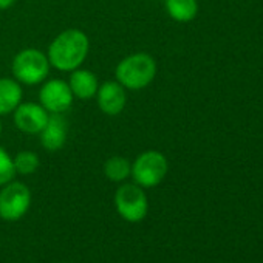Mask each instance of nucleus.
Here are the masks:
<instances>
[{
  "label": "nucleus",
  "mask_w": 263,
  "mask_h": 263,
  "mask_svg": "<svg viewBox=\"0 0 263 263\" xmlns=\"http://www.w3.org/2000/svg\"><path fill=\"white\" fill-rule=\"evenodd\" d=\"M24 99L21 82L14 78H0V116L11 115Z\"/></svg>",
  "instance_id": "12"
},
{
  "label": "nucleus",
  "mask_w": 263,
  "mask_h": 263,
  "mask_svg": "<svg viewBox=\"0 0 263 263\" xmlns=\"http://www.w3.org/2000/svg\"><path fill=\"white\" fill-rule=\"evenodd\" d=\"M14 177H16V169H14L13 157L0 146V187L13 181Z\"/></svg>",
  "instance_id": "16"
},
{
  "label": "nucleus",
  "mask_w": 263,
  "mask_h": 263,
  "mask_svg": "<svg viewBox=\"0 0 263 263\" xmlns=\"http://www.w3.org/2000/svg\"><path fill=\"white\" fill-rule=\"evenodd\" d=\"M132 172V163L119 155L110 157L104 163V175L113 183H124Z\"/></svg>",
  "instance_id": "14"
},
{
  "label": "nucleus",
  "mask_w": 263,
  "mask_h": 263,
  "mask_svg": "<svg viewBox=\"0 0 263 263\" xmlns=\"http://www.w3.org/2000/svg\"><path fill=\"white\" fill-rule=\"evenodd\" d=\"M169 163L167 158L158 151H146L140 154L135 161L132 163L130 177L138 186L155 187L158 186L167 175Z\"/></svg>",
  "instance_id": "4"
},
{
  "label": "nucleus",
  "mask_w": 263,
  "mask_h": 263,
  "mask_svg": "<svg viewBox=\"0 0 263 263\" xmlns=\"http://www.w3.org/2000/svg\"><path fill=\"white\" fill-rule=\"evenodd\" d=\"M74 96L68 82L64 79L44 81L39 90V104L50 115H64L73 105Z\"/></svg>",
  "instance_id": "7"
},
{
  "label": "nucleus",
  "mask_w": 263,
  "mask_h": 263,
  "mask_svg": "<svg viewBox=\"0 0 263 263\" xmlns=\"http://www.w3.org/2000/svg\"><path fill=\"white\" fill-rule=\"evenodd\" d=\"M14 169H16V174L19 175H33L39 166H41V160H39V155L33 151H21L14 158Z\"/></svg>",
  "instance_id": "15"
},
{
  "label": "nucleus",
  "mask_w": 263,
  "mask_h": 263,
  "mask_svg": "<svg viewBox=\"0 0 263 263\" xmlns=\"http://www.w3.org/2000/svg\"><path fill=\"white\" fill-rule=\"evenodd\" d=\"M115 206L118 214L130 223H138L149 212V200L137 183H122L115 192Z\"/></svg>",
  "instance_id": "5"
},
{
  "label": "nucleus",
  "mask_w": 263,
  "mask_h": 263,
  "mask_svg": "<svg viewBox=\"0 0 263 263\" xmlns=\"http://www.w3.org/2000/svg\"><path fill=\"white\" fill-rule=\"evenodd\" d=\"M90 51L88 36L78 28H68L59 33L48 45V61L50 65L59 71L71 73L79 68Z\"/></svg>",
  "instance_id": "1"
},
{
  "label": "nucleus",
  "mask_w": 263,
  "mask_h": 263,
  "mask_svg": "<svg viewBox=\"0 0 263 263\" xmlns=\"http://www.w3.org/2000/svg\"><path fill=\"white\" fill-rule=\"evenodd\" d=\"M31 192L21 181H10L0 189V218L5 221L21 220L30 209Z\"/></svg>",
  "instance_id": "6"
},
{
  "label": "nucleus",
  "mask_w": 263,
  "mask_h": 263,
  "mask_svg": "<svg viewBox=\"0 0 263 263\" xmlns=\"http://www.w3.org/2000/svg\"><path fill=\"white\" fill-rule=\"evenodd\" d=\"M164 8L171 19L175 22H191L198 14L197 0H164Z\"/></svg>",
  "instance_id": "13"
},
{
  "label": "nucleus",
  "mask_w": 263,
  "mask_h": 263,
  "mask_svg": "<svg viewBox=\"0 0 263 263\" xmlns=\"http://www.w3.org/2000/svg\"><path fill=\"white\" fill-rule=\"evenodd\" d=\"M157 62L155 59L144 51L132 53L121 59L115 68L116 81L125 90H143L149 87L157 76Z\"/></svg>",
  "instance_id": "2"
},
{
  "label": "nucleus",
  "mask_w": 263,
  "mask_h": 263,
  "mask_svg": "<svg viewBox=\"0 0 263 263\" xmlns=\"http://www.w3.org/2000/svg\"><path fill=\"white\" fill-rule=\"evenodd\" d=\"M16 4V0H0V10H8Z\"/></svg>",
  "instance_id": "17"
},
{
  "label": "nucleus",
  "mask_w": 263,
  "mask_h": 263,
  "mask_svg": "<svg viewBox=\"0 0 263 263\" xmlns=\"http://www.w3.org/2000/svg\"><path fill=\"white\" fill-rule=\"evenodd\" d=\"M16 127L27 135H39L48 122L50 113L39 102H21L13 111Z\"/></svg>",
  "instance_id": "8"
},
{
  "label": "nucleus",
  "mask_w": 263,
  "mask_h": 263,
  "mask_svg": "<svg viewBox=\"0 0 263 263\" xmlns=\"http://www.w3.org/2000/svg\"><path fill=\"white\" fill-rule=\"evenodd\" d=\"M2 130H4V127H2V121H0V135H2Z\"/></svg>",
  "instance_id": "18"
},
{
  "label": "nucleus",
  "mask_w": 263,
  "mask_h": 263,
  "mask_svg": "<svg viewBox=\"0 0 263 263\" xmlns=\"http://www.w3.org/2000/svg\"><path fill=\"white\" fill-rule=\"evenodd\" d=\"M68 85L74 98L87 101L96 96V91L99 88V79L93 71L79 67L70 73Z\"/></svg>",
  "instance_id": "11"
},
{
  "label": "nucleus",
  "mask_w": 263,
  "mask_h": 263,
  "mask_svg": "<svg viewBox=\"0 0 263 263\" xmlns=\"http://www.w3.org/2000/svg\"><path fill=\"white\" fill-rule=\"evenodd\" d=\"M50 61L47 53L37 48L21 50L11 64L13 76L17 82L25 85H37L47 81L50 74Z\"/></svg>",
  "instance_id": "3"
},
{
  "label": "nucleus",
  "mask_w": 263,
  "mask_h": 263,
  "mask_svg": "<svg viewBox=\"0 0 263 263\" xmlns=\"http://www.w3.org/2000/svg\"><path fill=\"white\" fill-rule=\"evenodd\" d=\"M41 144L47 152H59L68 137V125L64 115H50L48 122L41 132Z\"/></svg>",
  "instance_id": "10"
},
{
  "label": "nucleus",
  "mask_w": 263,
  "mask_h": 263,
  "mask_svg": "<svg viewBox=\"0 0 263 263\" xmlns=\"http://www.w3.org/2000/svg\"><path fill=\"white\" fill-rule=\"evenodd\" d=\"M96 104L107 116H118L127 104V90L115 79L99 84L96 91Z\"/></svg>",
  "instance_id": "9"
}]
</instances>
